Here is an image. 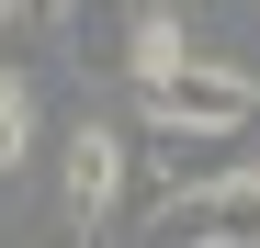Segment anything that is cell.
Here are the masks:
<instances>
[{
	"mask_svg": "<svg viewBox=\"0 0 260 248\" xmlns=\"http://www.w3.org/2000/svg\"><path fill=\"white\" fill-rule=\"evenodd\" d=\"M260 113V79L249 68H215V57H181V79L147 91V136H238Z\"/></svg>",
	"mask_w": 260,
	"mask_h": 248,
	"instance_id": "1",
	"label": "cell"
},
{
	"mask_svg": "<svg viewBox=\"0 0 260 248\" xmlns=\"http://www.w3.org/2000/svg\"><path fill=\"white\" fill-rule=\"evenodd\" d=\"M147 248H260V170L238 181H204V192H170Z\"/></svg>",
	"mask_w": 260,
	"mask_h": 248,
	"instance_id": "2",
	"label": "cell"
},
{
	"mask_svg": "<svg viewBox=\"0 0 260 248\" xmlns=\"http://www.w3.org/2000/svg\"><path fill=\"white\" fill-rule=\"evenodd\" d=\"M57 158H68V170H57V192H68L79 237H91V226L113 215V192H124V136H113V124H79V136H68Z\"/></svg>",
	"mask_w": 260,
	"mask_h": 248,
	"instance_id": "3",
	"label": "cell"
},
{
	"mask_svg": "<svg viewBox=\"0 0 260 248\" xmlns=\"http://www.w3.org/2000/svg\"><path fill=\"white\" fill-rule=\"evenodd\" d=\"M124 79H136V91L181 79V23H170V12H136V34H124Z\"/></svg>",
	"mask_w": 260,
	"mask_h": 248,
	"instance_id": "4",
	"label": "cell"
},
{
	"mask_svg": "<svg viewBox=\"0 0 260 248\" xmlns=\"http://www.w3.org/2000/svg\"><path fill=\"white\" fill-rule=\"evenodd\" d=\"M158 170H170V192H204V181H238V158H226V136H158Z\"/></svg>",
	"mask_w": 260,
	"mask_h": 248,
	"instance_id": "5",
	"label": "cell"
},
{
	"mask_svg": "<svg viewBox=\"0 0 260 248\" xmlns=\"http://www.w3.org/2000/svg\"><path fill=\"white\" fill-rule=\"evenodd\" d=\"M23 158H34V102H23V79L0 68V181H12Z\"/></svg>",
	"mask_w": 260,
	"mask_h": 248,
	"instance_id": "6",
	"label": "cell"
},
{
	"mask_svg": "<svg viewBox=\"0 0 260 248\" xmlns=\"http://www.w3.org/2000/svg\"><path fill=\"white\" fill-rule=\"evenodd\" d=\"M23 12H34V23H68V12H79V0H23Z\"/></svg>",
	"mask_w": 260,
	"mask_h": 248,
	"instance_id": "7",
	"label": "cell"
},
{
	"mask_svg": "<svg viewBox=\"0 0 260 248\" xmlns=\"http://www.w3.org/2000/svg\"><path fill=\"white\" fill-rule=\"evenodd\" d=\"M12 12H23V0H0V23H12Z\"/></svg>",
	"mask_w": 260,
	"mask_h": 248,
	"instance_id": "8",
	"label": "cell"
},
{
	"mask_svg": "<svg viewBox=\"0 0 260 248\" xmlns=\"http://www.w3.org/2000/svg\"><path fill=\"white\" fill-rule=\"evenodd\" d=\"M79 248H102V237H79Z\"/></svg>",
	"mask_w": 260,
	"mask_h": 248,
	"instance_id": "9",
	"label": "cell"
}]
</instances>
